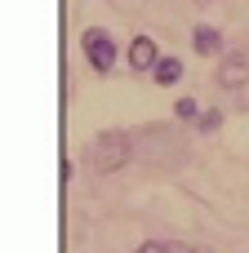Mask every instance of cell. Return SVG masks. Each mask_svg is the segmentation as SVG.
<instances>
[{
    "label": "cell",
    "mask_w": 249,
    "mask_h": 253,
    "mask_svg": "<svg viewBox=\"0 0 249 253\" xmlns=\"http://www.w3.org/2000/svg\"><path fill=\"white\" fill-rule=\"evenodd\" d=\"M89 165H94L98 173H116V169H125V165H129V133H120V129H102V133L94 138V147H89Z\"/></svg>",
    "instance_id": "obj_1"
},
{
    "label": "cell",
    "mask_w": 249,
    "mask_h": 253,
    "mask_svg": "<svg viewBox=\"0 0 249 253\" xmlns=\"http://www.w3.org/2000/svg\"><path fill=\"white\" fill-rule=\"evenodd\" d=\"M80 49H85V58H89V67H94L98 76H107V71L116 67V40H111L102 27H85V31H80Z\"/></svg>",
    "instance_id": "obj_2"
},
{
    "label": "cell",
    "mask_w": 249,
    "mask_h": 253,
    "mask_svg": "<svg viewBox=\"0 0 249 253\" xmlns=\"http://www.w3.org/2000/svg\"><path fill=\"white\" fill-rule=\"evenodd\" d=\"M214 80H218L223 89H245L249 84V53H241V49H236V53H223Z\"/></svg>",
    "instance_id": "obj_3"
},
{
    "label": "cell",
    "mask_w": 249,
    "mask_h": 253,
    "mask_svg": "<svg viewBox=\"0 0 249 253\" xmlns=\"http://www.w3.org/2000/svg\"><path fill=\"white\" fill-rule=\"evenodd\" d=\"M125 58H129V67H134V71H156L160 49H156V40H151V36H134V40H129V49H125Z\"/></svg>",
    "instance_id": "obj_4"
},
{
    "label": "cell",
    "mask_w": 249,
    "mask_h": 253,
    "mask_svg": "<svg viewBox=\"0 0 249 253\" xmlns=\"http://www.w3.org/2000/svg\"><path fill=\"white\" fill-rule=\"evenodd\" d=\"M192 44H196V53H200V58H214V53L223 49V31H218L214 22H200V27H196V36H192Z\"/></svg>",
    "instance_id": "obj_5"
},
{
    "label": "cell",
    "mask_w": 249,
    "mask_h": 253,
    "mask_svg": "<svg viewBox=\"0 0 249 253\" xmlns=\"http://www.w3.org/2000/svg\"><path fill=\"white\" fill-rule=\"evenodd\" d=\"M151 76H156V84H165V89L178 84V80H183V58H160Z\"/></svg>",
    "instance_id": "obj_6"
},
{
    "label": "cell",
    "mask_w": 249,
    "mask_h": 253,
    "mask_svg": "<svg viewBox=\"0 0 249 253\" xmlns=\"http://www.w3.org/2000/svg\"><path fill=\"white\" fill-rule=\"evenodd\" d=\"M196 111H200L196 98H178V102H174V116H178V120H196Z\"/></svg>",
    "instance_id": "obj_7"
},
{
    "label": "cell",
    "mask_w": 249,
    "mask_h": 253,
    "mask_svg": "<svg viewBox=\"0 0 249 253\" xmlns=\"http://www.w3.org/2000/svg\"><path fill=\"white\" fill-rule=\"evenodd\" d=\"M218 125H223V111H205L200 116V133H214Z\"/></svg>",
    "instance_id": "obj_8"
},
{
    "label": "cell",
    "mask_w": 249,
    "mask_h": 253,
    "mask_svg": "<svg viewBox=\"0 0 249 253\" xmlns=\"http://www.w3.org/2000/svg\"><path fill=\"white\" fill-rule=\"evenodd\" d=\"M165 245H169V240H147V245H138L134 253H165Z\"/></svg>",
    "instance_id": "obj_9"
},
{
    "label": "cell",
    "mask_w": 249,
    "mask_h": 253,
    "mask_svg": "<svg viewBox=\"0 0 249 253\" xmlns=\"http://www.w3.org/2000/svg\"><path fill=\"white\" fill-rule=\"evenodd\" d=\"M58 173H62V182H71V173H76V169H71V160H67V156L58 160Z\"/></svg>",
    "instance_id": "obj_10"
},
{
    "label": "cell",
    "mask_w": 249,
    "mask_h": 253,
    "mask_svg": "<svg viewBox=\"0 0 249 253\" xmlns=\"http://www.w3.org/2000/svg\"><path fill=\"white\" fill-rule=\"evenodd\" d=\"M165 253H200L196 245H165Z\"/></svg>",
    "instance_id": "obj_11"
}]
</instances>
